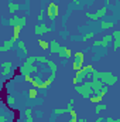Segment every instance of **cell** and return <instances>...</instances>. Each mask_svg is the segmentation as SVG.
<instances>
[{"instance_id":"obj_1","label":"cell","mask_w":120,"mask_h":122,"mask_svg":"<svg viewBox=\"0 0 120 122\" xmlns=\"http://www.w3.org/2000/svg\"><path fill=\"white\" fill-rule=\"evenodd\" d=\"M92 80H99L106 85H113L117 82V77L113 75L112 72H102V71H96V70L92 74Z\"/></svg>"},{"instance_id":"obj_2","label":"cell","mask_w":120,"mask_h":122,"mask_svg":"<svg viewBox=\"0 0 120 122\" xmlns=\"http://www.w3.org/2000/svg\"><path fill=\"white\" fill-rule=\"evenodd\" d=\"M72 58H74L72 68L75 70V72L83 68V65H85V53H83V51H78V53H75V54L72 56Z\"/></svg>"},{"instance_id":"obj_3","label":"cell","mask_w":120,"mask_h":122,"mask_svg":"<svg viewBox=\"0 0 120 122\" xmlns=\"http://www.w3.org/2000/svg\"><path fill=\"white\" fill-rule=\"evenodd\" d=\"M47 14H48V19L51 23H57V19L60 16V7H58V3L52 1L48 4V9H47Z\"/></svg>"},{"instance_id":"obj_4","label":"cell","mask_w":120,"mask_h":122,"mask_svg":"<svg viewBox=\"0 0 120 122\" xmlns=\"http://www.w3.org/2000/svg\"><path fill=\"white\" fill-rule=\"evenodd\" d=\"M20 71H21V75H31V74H38V71H40V68L35 65V64H31V62H27V61H24L23 62V65L20 67Z\"/></svg>"},{"instance_id":"obj_5","label":"cell","mask_w":120,"mask_h":122,"mask_svg":"<svg viewBox=\"0 0 120 122\" xmlns=\"http://www.w3.org/2000/svg\"><path fill=\"white\" fill-rule=\"evenodd\" d=\"M75 90H76V92H79L83 98H90V95L93 94V90L90 88L89 81H88V82H83V84L76 85V87H75Z\"/></svg>"},{"instance_id":"obj_6","label":"cell","mask_w":120,"mask_h":122,"mask_svg":"<svg viewBox=\"0 0 120 122\" xmlns=\"http://www.w3.org/2000/svg\"><path fill=\"white\" fill-rule=\"evenodd\" d=\"M51 31H54L52 27H51V26H47L45 23H38V24L34 27V34L38 36V37L44 36L45 33H51Z\"/></svg>"},{"instance_id":"obj_7","label":"cell","mask_w":120,"mask_h":122,"mask_svg":"<svg viewBox=\"0 0 120 122\" xmlns=\"http://www.w3.org/2000/svg\"><path fill=\"white\" fill-rule=\"evenodd\" d=\"M27 24V17L26 16H11L10 17V20H9V26H11V27H14V26H21V27H24Z\"/></svg>"},{"instance_id":"obj_8","label":"cell","mask_w":120,"mask_h":122,"mask_svg":"<svg viewBox=\"0 0 120 122\" xmlns=\"http://www.w3.org/2000/svg\"><path fill=\"white\" fill-rule=\"evenodd\" d=\"M0 65H1V77H3V78L10 77V75H11V70H13L11 61H3Z\"/></svg>"},{"instance_id":"obj_9","label":"cell","mask_w":120,"mask_h":122,"mask_svg":"<svg viewBox=\"0 0 120 122\" xmlns=\"http://www.w3.org/2000/svg\"><path fill=\"white\" fill-rule=\"evenodd\" d=\"M16 46H17V57H18V58L28 57V56H27V46H26V43H24V41L18 40Z\"/></svg>"},{"instance_id":"obj_10","label":"cell","mask_w":120,"mask_h":122,"mask_svg":"<svg viewBox=\"0 0 120 122\" xmlns=\"http://www.w3.org/2000/svg\"><path fill=\"white\" fill-rule=\"evenodd\" d=\"M16 44H17V43H16L13 38H11V40H6V41L0 46V53H7V51H9V50H11Z\"/></svg>"},{"instance_id":"obj_11","label":"cell","mask_w":120,"mask_h":122,"mask_svg":"<svg viewBox=\"0 0 120 122\" xmlns=\"http://www.w3.org/2000/svg\"><path fill=\"white\" fill-rule=\"evenodd\" d=\"M61 50H62V46H61L57 40H51V41H50V50H48L50 53H52V54H60Z\"/></svg>"},{"instance_id":"obj_12","label":"cell","mask_w":120,"mask_h":122,"mask_svg":"<svg viewBox=\"0 0 120 122\" xmlns=\"http://www.w3.org/2000/svg\"><path fill=\"white\" fill-rule=\"evenodd\" d=\"M85 78H88L85 74H83V71L82 70H79V71H76L75 72V77H74V84H76V85H79V84H83V81H85Z\"/></svg>"},{"instance_id":"obj_13","label":"cell","mask_w":120,"mask_h":122,"mask_svg":"<svg viewBox=\"0 0 120 122\" xmlns=\"http://www.w3.org/2000/svg\"><path fill=\"white\" fill-rule=\"evenodd\" d=\"M113 34H105L103 37H102V47L103 48H109L110 47V44H113Z\"/></svg>"},{"instance_id":"obj_14","label":"cell","mask_w":120,"mask_h":122,"mask_svg":"<svg viewBox=\"0 0 120 122\" xmlns=\"http://www.w3.org/2000/svg\"><path fill=\"white\" fill-rule=\"evenodd\" d=\"M61 57V60H68L69 57H72L74 54H72V51L68 48V47H62V50L60 51V54H58Z\"/></svg>"},{"instance_id":"obj_15","label":"cell","mask_w":120,"mask_h":122,"mask_svg":"<svg viewBox=\"0 0 120 122\" xmlns=\"http://www.w3.org/2000/svg\"><path fill=\"white\" fill-rule=\"evenodd\" d=\"M7 9H9V13H10V14H14V13H17V11L21 9V6H20L18 3L9 1V4H7Z\"/></svg>"},{"instance_id":"obj_16","label":"cell","mask_w":120,"mask_h":122,"mask_svg":"<svg viewBox=\"0 0 120 122\" xmlns=\"http://www.w3.org/2000/svg\"><path fill=\"white\" fill-rule=\"evenodd\" d=\"M82 71H83V74L90 78V81H92V74L95 72V68H93V65L92 64H88V65H83V68H82Z\"/></svg>"},{"instance_id":"obj_17","label":"cell","mask_w":120,"mask_h":122,"mask_svg":"<svg viewBox=\"0 0 120 122\" xmlns=\"http://www.w3.org/2000/svg\"><path fill=\"white\" fill-rule=\"evenodd\" d=\"M6 104H7L9 108H14V105H16V98H14V95L7 94V95H6Z\"/></svg>"},{"instance_id":"obj_18","label":"cell","mask_w":120,"mask_h":122,"mask_svg":"<svg viewBox=\"0 0 120 122\" xmlns=\"http://www.w3.org/2000/svg\"><path fill=\"white\" fill-rule=\"evenodd\" d=\"M106 109H107V105H106V104L99 102V104H96V107H95V114H96V115H99L102 111H106Z\"/></svg>"},{"instance_id":"obj_19","label":"cell","mask_w":120,"mask_h":122,"mask_svg":"<svg viewBox=\"0 0 120 122\" xmlns=\"http://www.w3.org/2000/svg\"><path fill=\"white\" fill-rule=\"evenodd\" d=\"M24 115H26V122H35L34 118H32V109L31 108H26Z\"/></svg>"},{"instance_id":"obj_20","label":"cell","mask_w":120,"mask_h":122,"mask_svg":"<svg viewBox=\"0 0 120 122\" xmlns=\"http://www.w3.org/2000/svg\"><path fill=\"white\" fill-rule=\"evenodd\" d=\"M95 14H96V17L100 20L102 17H105V16L107 14V7H106V6H103V7H102V9H99V10H97Z\"/></svg>"},{"instance_id":"obj_21","label":"cell","mask_w":120,"mask_h":122,"mask_svg":"<svg viewBox=\"0 0 120 122\" xmlns=\"http://www.w3.org/2000/svg\"><path fill=\"white\" fill-rule=\"evenodd\" d=\"M113 26H115L113 21H105V20L100 21V29H102V30H107V29H110V27H113Z\"/></svg>"},{"instance_id":"obj_22","label":"cell","mask_w":120,"mask_h":122,"mask_svg":"<svg viewBox=\"0 0 120 122\" xmlns=\"http://www.w3.org/2000/svg\"><path fill=\"white\" fill-rule=\"evenodd\" d=\"M102 98H103V95H100V94H93V95H90V102L99 104V102H102Z\"/></svg>"},{"instance_id":"obj_23","label":"cell","mask_w":120,"mask_h":122,"mask_svg":"<svg viewBox=\"0 0 120 122\" xmlns=\"http://www.w3.org/2000/svg\"><path fill=\"white\" fill-rule=\"evenodd\" d=\"M28 98L30 99H35V98H38V90L37 88H31V90H28Z\"/></svg>"},{"instance_id":"obj_24","label":"cell","mask_w":120,"mask_h":122,"mask_svg":"<svg viewBox=\"0 0 120 122\" xmlns=\"http://www.w3.org/2000/svg\"><path fill=\"white\" fill-rule=\"evenodd\" d=\"M38 46H40L42 50H50V43H47V41H44V40H41V38H38Z\"/></svg>"},{"instance_id":"obj_25","label":"cell","mask_w":120,"mask_h":122,"mask_svg":"<svg viewBox=\"0 0 120 122\" xmlns=\"http://www.w3.org/2000/svg\"><path fill=\"white\" fill-rule=\"evenodd\" d=\"M85 16H86V19L90 20V21H97V20H99V19L96 17V14H95V13H89V11H86V13H85Z\"/></svg>"},{"instance_id":"obj_26","label":"cell","mask_w":120,"mask_h":122,"mask_svg":"<svg viewBox=\"0 0 120 122\" xmlns=\"http://www.w3.org/2000/svg\"><path fill=\"white\" fill-rule=\"evenodd\" d=\"M37 61H38V62H41V64H45V65H48V64L51 62L48 58H45L44 56H37Z\"/></svg>"},{"instance_id":"obj_27","label":"cell","mask_w":120,"mask_h":122,"mask_svg":"<svg viewBox=\"0 0 120 122\" xmlns=\"http://www.w3.org/2000/svg\"><path fill=\"white\" fill-rule=\"evenodd\" d=\"M95 37V33H85V34H82V40L81 41H88L89 38H93Z\"/></svg>"},{"instance_id":"obj_28","label":"cell","mask_w":120,"mask_h":122,"mask_svg":"<svg viewBox=\"0 0 120 122\" xmlns=\"http://www.w3.org/2000/svg\"><path fill=\"white\" fill-rule=\"evenodd\" d=\"M44 14H45V11H44V7H41L40 13H38V16H37V20H38L40 23H42V21H44V17H45Z\"/></svg>"},{"instance_id":"obj_29","label":"cell","mask_w":120,"mask_h":122,"mask_svg":"<svg viewBox=\"0 0 120 122\" xmlns=\"http://www.w3.org/2000/svg\"><path fill=\"white\" fill-rule=\"evenodd\" d=\"M113 50H115V51L120 50V38H115V40H113Z\"/></svg>"},{"instance_id":"obj_30","label":"cell","mask_w":120,"mask_h":122,"mask_svg":"<svg viewBox=\"0 0 120 122\" xmlns=\"http://www.w3.org/2000/svg\"><path fill=\"white\" fill-rule=\"evenodd\" d=\"M60 36L62 37V38H65V40H68V37H69V33L66 31V29H64V30L60 33Z\"/></svg>"},{"instance_id":"obj_31","label":"cell","mask_w":120,"mask_h":122,"mask_svg":"<svg viewBox=\"0 0 120 122\" xmlns=\"http://www.w3.org/2000/svg\"><path fill=\"white\" fill-rule=\"evenodd\" d=\"M74 105H75V99H69V102H68L66 108H68L69 111H72V109H74Z\"/></svg>"},{"instance_id":"obj_32","label":"cell","mask_w":120,"mask_h":122,"mask_svg":"<svg viewBox=\"0 0 120 122\" xmlns=\"http://www.w3.org/2000/svg\"><path fill=\"white\" fill-rule=\"evenodd\" d=\"M0 122H7V117H6L3 112L0 114Z\"/></svg>"},{"instance_id":"obj_33","label":"cell","mask_w":120,"mask_h":122,"mask_svg":"<svg viewBox=\"0 0 120 122\" xmlns=\"http://www.w3.org/2000/svg\"><path fill=\"white\" fill-rule=\"evenodd\" d=\"M42 115H44V112H42L41 109H38V111H35V117H37V118H41Z\"/></svg>"},{"instance_id":"obj_34","label":"cell","mask_w":120,"mask_h":122,"mask_svg":"<svg viewBox=\"0 0 120 122\" xmlns=\"http://www.w3.org/2000/svg\"><path fill=\"white\" fill-rule=\"evenodd\" d=\"M113 38H120V30L113 31Z\"/></svg>"},{"instance_id":"obj_35","label":"cell","mask_w":120,"mask_h":122,"mask_svg":"<svg viewBox=\"0 0 120 122\" xmlns=\"http://www.w3.org/2000/svg\"><path fill=\"white\" fill-rule=\"evenodd\" d=\"M34 104H35V105H41V104H42V99H41V98H35V99H34Z\"/></svg>"},{"instance_id":"obj_36","label":"cell","mask_w":120,"mask_h":122,"mask_svg":"<svg viewBox=\"0 0 120 122\" xmlns=\"http://www.w3.org/2000/svg\"><path fill=\"white\" fill-rule=\"evenodd\" d=\"M69 115H71L72 118H78V114H76V111H75V109H72V111L69 112Z\"/></svg>"},{"instance_id":"obj_37","label":"cell","mask_w":120,"mask_h":122,"mask_svg":"<svg viewBox=\"0 0 120 122\" xmlns=\"http://www.w3.org/2000/svg\"><path fill=\"white\" fill-rule=\"evenodd\" d=\"M24 80H26V81H27V82H31V81H32V80H34V78H32V77H31V75H26V77H24Z\"/></svg>"},{"instance_id":"obj_38","label":"cell","mask_w":120,"mask_h":122,"mask_svg":"<svg viewBox=\"0 0 120 122\" xmlns=\"http://www.w3.org/2000/svg\"><path fill=\"white\" fill-rule=\"evenodd\" d=\"M105 122H115V119L110 118V117H107V118H105Z\"/></svg>"},{"instance_id":"obj_39","label":"cell","mask_w":120,"mask_h":122,"mask_svg":"<svg viewBox=\"0 0 120 122\" xmlns=\"http://www.w3.org/2000/svg\"><path fill=\"white\" fill-rule=\"evenodd\" d=\"M78 122H89V121L85 119V118H78Z\"/></svg>"},{"instance_id":"obj_40","label":"cell","mask_w":120,"mask_h":122,"mask_svg":"<svg viewBox=\"0 0 120 122\" xmlns=\"http://www.w3.org/2000/svg\"><path fill=\"white\" fill-rule=\"evenodd\" d=\"M105 121V119H103V118H100V117H99V118H96V121L95 122H103Z\"/></svg>"},{"instance_id":"obj_41","label":"cell","mask_w":120,"mask_h":122,"mask_svg":"<svg viewBox=\"0 0 120 122\" xmlns=\"http://www.w3.org/2000/svg\"><path fill=\"white\" fill-rule=\"evenodd\" d=\"M69 122H78V118H71V121Z\"/></svg>"},{"instance_id":"obj_42","label":"cell","mask_w":120,"mask_h":122,"mask_svg":"<svg viewBox=\"0 0 120 122\" xmlns=\"http://www.w3.org/2000/svg\"><path fill=\"white\" fill-rule=\"evenodd\" d=\"M50 122H57L55 119H50Z\"/></svg>"}]
</instances>
